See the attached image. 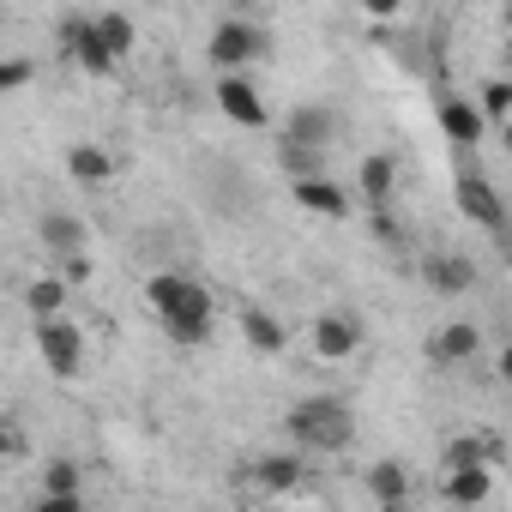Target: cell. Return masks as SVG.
<instances>
[{
	"label": "cell",
	"instance_id": "obj_18",
	"mask_svg": "<svg viewBox=\"0 0 512 512\" xmlns=\"http://www.w3.org/2000/svg\"><path fill=\"white\" fill-rule=\"evenodd\" d=\"M67 169H73L79 181H103V175H109V157H103V151H91V145H73Z\"/></svg>",
	"mask_w": 512,
	"mask_h": 512
},
{
	"label": "cell",
	"instance_id": "obj_1",
	"mask_svg": "<svg viewBox=\"0 0 512 512\" xmlns=\"http://www.w3.org/2000/svg\"><path fill=\"white\" fill-rule=\"evenodd\" d=\"M145 296H151V308H157V320L169 326L175 344H199V338H211V296H205L199 284L163 272V278L145 284Z\"/></svg>",
	"mask_w": 512,
	"mask_h": 512
},
{
	"label": "cell",
	"instance_id": "obj_28",
	"mask_svg": "<svg viewBox=\"0 0 512 512\" xmlns=\"http://www.w3.org/2000/svg\"><path fill=\"white\" fill-rule=\"evenodd\" d=\"M500 374H506V380H512V344H506V356H500Z\"/></svg>",
	"mask_w": 512,
	"mask_h": 512
},
{
	"label": "cell",
	"instance_id": "obj_15",
	"mask_svg": "<svg viewBox=\"0 0 512 512\" xmlns=\"http://www.w3.org/2000/svg\"><path fill=\"white\" fill-rule=\"evenodd\" d=\"M278 157H284V169L296 175V187H302V181H320V151H314V145L284 139V151H278Z\"/></svg>",
	"mask_w": 512,
	"mask_h": 512
},
{
	"label": "cell",
	"instance_id": "obj_22",
	"mask_svg": "<svg viewBox=\"0 0 512 512\" xmlns=\"http://www.w3.org/2000/svg\"><path fill=\"white\" fill-rule=\"evenodd\" d=\"M260 482L266 488H290V482H302V464L296 458H260Z\"/></svg>",
	"mask_w": 512,
	"mask_h": 512
},
{
	"label": "cell",
	"instance_id": "obj_29",
	"mask_svg": "<svg viewBox=\"0 0 512 512\" xmlns=\"http://www.w3.org/2000/svg\"><path fill=\"white\" fill-rule=\"evenodd\" d=\"M506 145H512V127H506Z\"/></svg>",
	"mask_w": 512,
	"mask_h": 512
},
{
	"label": "cell",
	"instance_id": "obj_5",
	"mask_svg": "<svg viewBox=\"0 0 512 512\" xmlns=\"http://www.w3.org/2000/svg\"><path fill=\"white\" fill-rule=\"evenodd\" d=\"M458 205H464V217L482 223V229H500V223H506V211H500V199H494V187H488L482 175H464V181H458Z\"/></svg>",
	"mask_w": 512,
	"mask_h": 512
},
{
	"label": "cell",
	"instance_id": "obj_11",
	"mask_svg": "<svg viewBox=\"0 0 512 512\" xmlns=\"http://www.w3.org/2000/svg\"><path fill=\"white\" fill-rule=\"evenodd\" d=\"M43 241L55 247V253H73V260H79V247H85V229H79V217H43Z\"/></svg>",
	"mask_w": 512,
	"mask_h": 512
},
{
	"label": "cell",
	"instance_id": "obj_21",
	"mask_svg": "<svg viewBox=\"0 0 512 512\" xmlns=\"http://www.w3.org/2000/svg\"><path fill=\"white\" fill-rule=\"evenodd\" d=\"M446 464H452V470H476V464H488V440H452V446H446Z\"/></svg>",
	"mask_w": 512,
	"mask_h": 512
},
{
	"label": "cell",
	"instance_id": "obj_7",
	"mask_svg": "<svg viewBox=\"0 0 512 512\" xmlns=\"http://www.w3.org/2000/svg\"><path fill=\"white\" fill-rule=\"evenodd\" d=\"M284 139H296V145H314V151H326V139H338V115L332 109H296L290 115V133Z\"/></svg>",
	"mask_w": 512,
	"mask_h": 512
},
{
	"label": "cell",
	"instance_id": "obj_3",
	"mask_svg": "<svg viewBox=\"0 0 512 512\" xmlns=\"http://www.w3.org/2000/svg\"><path fill=\"white\" fill-rule=\"evenodd\" d=\"M37 350H43V362H49L55 374H73V368H79V332H73L67 320H43V326H37Z\"/></svg>",
	"mask_w": 512,
	"mask_h": 512
},
{
	"label": "cell",
	"instance_id": "obj_27",
	"mask_svg": "<svg viewBox=\"0 0 512 512\" xmlns=\"http://www.w3.org/2000/svg\"><path fill=\"white\" fill-rule=\"evenodd\" d=\"M37 512H85V506H79V500H55V494H49V500H43Z\"/></svg>",
	"mask_w": 512,
	"mask_h": 512
},
{
	"label": "cell",
	"instance_id": "obj_4",
	"mask_svg": "<svg viewBox=\"0 0 512 512\" xmlns=\"http://www.w3.org/2000/svg\"><path fill=\"white\" fill-rule=\"evenodd\" d=\"M217 103H223V115L241 121V127H266V103H260V91H253L247 79H235V73L217 85Z\"/></svg>",
	"mask_w": 512,
	"mask_h": 512
},
{
	"label": "cell",
	"instance_id": "obj_8",
	"mask_svg": "<svg viewBox=\"0 0 512 512\" xmlns=\"http://www.w3.org/2000/svg\"><path fill=\"white\" fill-rule=\"evenodd\" d=\"M368 488H374V500L386 512H410V476H404V464H374Z\"/></svg>",
	"mask_w": 512,
	"mask_h": 512
},
{
	"label": "cell",
	"instance_id": "obj_25",
	"mask_svg": "<svg viewBox=\"0 0 512 512\" xmlns=\"http://www.w3.org/2000/svg\"><path fill=\"white\" fill-rule=\"evenodd\" d=\"M482 109L488 115H512V85H488L482 91Z\"/></svg>",
	"mask_w": 512,
	"mask_h": 512
},
{
	"label": "cell",
	"instance_id": "obj_6",
	"mask_svg": "<svg viewBox=\"0 0 512 512\" xmlns=\"http://www.w3.org/2000/svg\"><path fill=\"white\" fill-rule=\"evenodd\" d=\"M211 55H217V67H241V61H253L260 55V37H253V25H217V37H211Z\"/></svg>",
	"mask_w": 512,
	"mask_h": 512
},
{
	"label": "cell",
	"instance_id": "obj_13",
	"mask_svg": "<svg viewBox=\"0 0 512 512\" xmlns=\"http://www.w3.org/2000/svg\"><path fill=\"white\" fill-rule=\"evenodd\" d=\"M91 31H97V43H103L109 55H127V49H133V25H127L121 13H97Z\"/></svg>",
	"mask_w": 512,
	"mask_h": 512
},
{
	"label": "cell",
	"instance_id": "obj_23",
	"mask_svg": "<svg viewBox=\"0 0 512 512\" xmlns=\"http://www.w3.org/2000/svg\"><path fill=\"white\" fill-rule=\"evenodd\" d=\"M55 308H61V284H55V278L31 284V314H37V320H55Z\"/></svg>",
	"mask_w": 512,
	"mask_h": 512
},
{
	"label": "cell",
	"instance_id": "obj_24",
	"mask_svg": "<svg viewBox=\"0 0 512 512\" xmlns=\"http://www.w3.org/2000/svg\"><path fill=\"white\" fill-rule=\"evenodd\" d=\"M73 488H79L73 464H49V494H55V500H73Z\"/></svg>",
	"mask_w": 512,
	"mask_h": 512
},
{
	"label": "cell",
	"instance_id": "obj_20",
	"mask_svg": "<svg viewBox=\"0 0 512 512\" xmlns=\"http://www.w3.org/2000/svg\"><path fill=\"white\" fill-rule=\"evenodd\" d=\"M362 193H368V199H386V193H392V163H386V157H368V163H362Z\"/></svg>",
	"mask_w": 512,
	"mask_h": 512
},
{
	"label": "cell",
	"instance_id": "obj_16",
	"mask_svg": "<svg viewBox=\"0 0 512 512\" xmlns=\"http://www.w3.org/2000/svg\"><path fill=\"white\" fill-rule=\"evenodd\" d=\"M428 284L440 296H458V290H470V266L464 260H428Z\"/></svg>",
	"mask_w": 512,
	"mask_h": 512
},
{
	"label": "cell",
	"instance_id": "obj_10",
	"mask_svg": "<svg viewBox=\"0 0 512 512\" xmlns=\"http://www.w3.org/2000/svg\"><path fill=\"white\" fill-rule=\"evenodd\" d=\"M314 350H320L326 362H332V356H350V350H356V326H350V320H320V326H314Z\"/></svg>",
	"mask_w": 512,
	"mask_h": 512
},
{
	"label": "cell",
	"instance_id": "obj_19",
	"mask_svg": "<svg viewBox=\"0 0 512 512\" xmlns=\"http://www.w3.org/2000/svg\"><path fill=\"white\" fill-rule=\"evenodd\" d=\"M241 326H247V338L260 344V350H284V326H278V320H266V314H241Z\"/></svg>",
	"mask_w": 512,
	"mask_h": 512
},
{
	"label": "cell",
	"instance_id": "obj_26",
	"mask_svg": "<svg viewBox=\"0 0 512 512\" xmlns=\"http://www.w3.org/2000/svg\"><path fill=\"white\" fill-rule=\"evenodd\" d=\"M25 79H31V67H25V61H7V67H0V85H7V91H19Z\"/></svg>",
	"mask_w": 512,
	"mask_h": 512
},
{
	"label": "cell",
	"instance_id": "obj_12",
	"mask_svg": "<svg viewBox=\"0 0 512 512\" xmlns=\"http://www.w3.org/2000/svg\"><path fill=\"white\" fill-rule=\"evenodd\" d=\"M440 121H446V133H452L458 145H476V139H482V115H476L470 103H440Z\"/></svg>",
	"mask_w": 512,
	"mask_h": 512
},
{
	"label": "cell",
	"instance_id": "obj_17",
	"mask_svg": "<svg viewBox=\"0 0 512 512\" xmlns=\"http://www.w3.org/2000/svg\"><path fill=\"white\" fill-rule=\"evenodd\" d=\"M476 344H482L476 326H446L440 344H434V356H452V362H458V356H476Z\"/></svg>",
	"mask_w": 512,
	"mask_h": 512
},
{
	"label": "cell",
	"instance_id": "obj_2",
	"mask_svg": "<svg viewBox=\"0 0 512 512\" xmlns=\"http://www.w3.org/2000/svg\"><path fill=\"white\" fill-rule=\"evenodd\" d=\"M350 410L338 404V398H308V404H296L290 410V434L302 440V446H320V452H332V446H350Z\"/></svg>",
	"mask_w": 512,
	"mask_h": 512
},
{
	"label": "cell",
	"instance_id": "obj_14",
	"mask_svg": "<svg viewBox=\"0 0 512 512\" xmlns=\"http://www.w3.org/2000/svg\"><path fill=\"white\" fill-rule=\"evenodd\" d=\"M446 494H452L458 506H476V500H488V464H476V470H452Z\"/></svg>",
	"mask_w": 512,
	"mask_h": 512
},
{
	"label": "cell",
	"instance_id": "obj_9",
	"mask_svg": "<svg viewBox=\"0 0 512 512\" xmlns=\"http://www.w3.org/2000/svg\"><path fill=\"white\" fill-rule=\"evenodd\" d=\"M296 199H302L308 211H320V217H344V211H350V199H344L326 175H320V181H302V187H296Z\"/></svg>",
	"mask_w": 512,
	"mask_h": 512
}]
</instances>
